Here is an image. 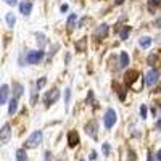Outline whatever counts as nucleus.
<instances>
[{
	"mask_svg": "<svg viewBox=\"0 0 161 161\" xmlns=\"http://www.w3.org/2000/svg\"><path fill=\"white\" fill-rule=\"evenodd\" d=\"M42 139H44V134H42V131H34L32 134L27 137L24 147H26V148H36V147H39V145H40Z\"/></svg>",
	"mask_w": 161,
	"mask_h": 161,
	"instance_id": "1",
	"label": "nucleus"
},
{
	"mask_svg": "<svg viewBox=\"0 0 161 161\" xmlns=\"http://www.w3.org/2000/svg\"><path fill=\"white\" fill-rule=\"evenodd\" d=\"M58 99H60V90H58V89H50V90H47V93L44 95V101H45L47 107L53 105Z\"/></svg>",
	"mask_w": 161,
	"mask_h": 161,
	"instance_id": "2",
	"label": "nucleus"
},
{
	"mask_svg": "<svg viewBox=\"0 0 161 161\" xmlns=\"http://www.w3.org/2000/svg\"><path fill=\"white\" fill-rule=\"evenodd\" d=\"M44 60V50H32L27 53V63L29 65H37Z\"/></svg>",
	"mask_w": 161,
	"mask_h": 161,
	"instance_id": "3",
	"label": "nucleus"
},
{
	"mask_svg": "<svg viewBox=\"0 0 161 161\" xmlns=\"http://www.w3.org/2000/svg\"><path fill=\"white\" fill-rule=\"evenodd\" d=\"M116 119H118V118H116V111H115V110H111V108L107 110V113H105V127L111 129L113 126L116 124Z\"/></svg>",
	"mask_w": 161,
	"mask_h": 161,
	"instance_id": "4",
	"label": "nucleus"
},
{
	"mask_svg": "<svg viewBox=\"0 0 161 161\" xmlns=\"http://www.w3.org/2000/svg\"><path fill=\"white\" fill-rule=\"evenodd\" d=\"M11 137V127L10 124H3L0 129V142H8Z\"/></svg>",
	"mask_w": 161,
	"mask_h": 161,
	"instance_id": "5",
	"label": "nucleus"
},
{
	"mask_svg": "<svg viewBox=\"0 0 161 161\" xmlns=\"http://www.w3.org/2000/svg\"><path fill=\"white\" fill-rule=\"evenodd\" d=\"M158 77H160V71L158 69H150V71H148V74H147V84L148 85H153V84H156V81H158Z\"/></svg>",
	"mask_w": 161,
	"mask_h": 161,
	"instance_id": "6",
	"label": "nucleus"
},
{
	"mask_svg": "<svg viewBox=\"0 0 161 161\" xmlns=\"http://www.w3.org/2000/svg\"><path fill=\"white\" fill-rule=\"evenodd\" d=\"M108 34V24H100L99 27L95 29V37L97 40H103Z\"/></svg>",
	"mask_w": 161,
	"mask_h": 161,
	"instance_id": "7",
	"label": "nucleus"
},
{
	"mask_svg": "<svg viewBox=\"0 0 161 161\" xmlns=\"http://www.w3.org/2000/svg\"><path fill=\"white\" fill-rule=\"evenodd\" d=\"M8 93H10V87L7 84H3L2 87H0V107L8 101Z\"/></svg>",
	"mask_w": 161,
	"mask_h": 161,
	"instance_id": "8",
	"label": "nucleus"
},
{
	"mask_svg": "<svg viewBox=\"0 0 161 161\" xmlns=\"http://www.w3.org/2000/svg\"><path fill=\"white\" fill-rule=\"evenodd\" d=\"M31 10H32V3H31L29 0H24V2L19 3V11H21L24 16H27V15L31 13Z\"/></svg>",
	"mask_w": 161,
	"mask_h": 161,
	"instance_id": "9",
	"label": "nucleus"
},
{
	"mask_svg": "<svg viewBox=\"0 0 161 161\" xmlns=\"http://www.w3.org/2000/svg\"><path fill=\"white\" fill-rule=\"evenodd\" d=\"M79 143V135H77V132L76 131H71V132H68V145L69 147H76V145Z\"/></svg>",
	"mask_w": 161,
	"mask_h": 161,
	"instance_id": "10",
	"label": "nucleus"
},
{
	"mask_svg": "<svg viewBox=\"0 0 161 161\" xmlns=\"http://www.w3.org/2000/svg\"><path fill=\"white\" fill-rule=\"evenodd\" d=\"M160 57H161V50H155L150 57H148V63H150L151 66H158L160 65Z\"/></svg>",
	"mask_w": 161,
	"mask_h": 161,
	"instance_id": "11",
	"label": "nucleus"
},
{
	"mask_svg": "<svg viewBox=\"0 0 161 161\" xmlns=\"http://www.w3.org/2000/svg\"><path fill=\"white\" fill-rule=\"evenodd\" d=\"M8 103H10L8 105V115L13 116L15 113H16V110H18V99H11Z\"/></svg>",
	"mask_w": 161,
	"mask_h": 161,
	"instance_id": "12",
	"label": "nucleus"
},
{
	"mask_svg": "<svg viewBox=\"0 0 161 161\" xmlns=\"http://www.w3.org/2000/svg\"><path fill=\"white\" fill-rule=\"evenodd\" d=\"M137 76H139V73H137L135 69H129V71L126 73V81H127V84L131 85V84H132V81H134Z\"/></svg>",
	"mask_w": 161,
	"mask_h": 161,
	"instance_id": "13",
	"label": "nucleus"
},
{
	"mask_svg": "<svg viewBox=\"0 0 161 161\" xmlns=\"http://www.w3.org/2000/svg\"><path fill=\"white\" fill-rule=\"evenodd\" d=\"M95 121H90V123L85 126V131H87V134L90 135V137H95L97 134H95Z\"/></svg>",
	"mask_w": 161,
	"mask_h": 161,
	"instance_id": "14",
	"label": "nucleus"
},
{
	"mask_svg": "<svg viewBox=\"0 0 161 161\" xmlns=\"http://www.w3.org/2000/svg\"><path fill=\"white\" fill-rule=\"evenodd\" d=\"M13 93H15V99H19V97L23 95V85L19 84V82H15L13 84Z\"/></svg>",
	"mask_w": 161,
	"mask_h": 161,
	"instance_id": "15",
	"label": "nucleus"
},
{
	"mask_svg": "<svg viewBox=\"0 0 161 161\" xmlns=\"http://www.w3.org/2000/svg\"><path fill=\"white\" fill-rule=\"evenodd\" d=\"M16 161H27V155H26V151L23 150V148L16 150Z\"/></svg>",
	"mask_w": 161,
	"mask_h": 161,
	"instance_id": "16",
	"label": "nucleus"
},
{
	"mask_svg": "<svg viewBox=\"0 0 161 161\" xmlns=\"http://www.w3.org/2000/svg\"><path fill=\"white\" fill-rule=\"evenodd\" d=\"M139 44H140V47H143V49H148V47L151 45V39L145 36V37H142V39L139 40Z\"/></svg>",
	"mask_w": 161,
	"mask_h": 161,
	"instance_id": "17",
	"label": "nucleus"
},
{
	"mask_svg": "<svg viewBox=\"0 0 161 161\" xmlns=\"http://www.w3.org/2000/svg\"><path fill=\"white\" fill-rule=\"evenodd\" d=\"M119 60H121V66H127L129 65V55L126 53V52H121Z\"/></svg>",
	"mask_w": 161,
	"mask_h": 161,
	"instance_id": "18",
	"label": "nucleus"
},
{
	"mask_svg": "<svg viewBox=\"0 0 161 161\" xmlns=\"http://www.w3.org/2000/svg\"><path fill=\"white\" fill-rule=\"evenodd\" d=\"M5 19H7V24H8L10 27H13L15 26V21H16V18H15V15L13 13H8L5 16Z\"/></svg>",
	"mask_w": 161,
	"mask_h": 161,
	"instance_id": "19",
	"label": "nucleus"
},
{
	"mask_svg": "<svg viewBox=\"0 0 161 161\" xmlns=\"http://www.w3.org/2000/svg\"><path fill=\"white\" fill-rule=\"evenodd\" d=\"M69 97H71V90L66 89L65 90V101H66V110L69 108Z\"/></svg>",
	"mask_w": 161,
	"mask_h": 161,
	"instance_id": "20",
	"label": "nucleus"
},
{
	"mask_svg": "<svg viewBox=\"0 0 161 161\" xmlns=\"http://www.w3.org/2000/svg\"><path fill=\"white\" fill-rule=\"evenodd\" d=\"M45 82H47V77H40V79L37 81V89H42L45 85Z\"/></svg>",
	"mask_w": 161,
	"mask_h": 161,
	"instance_id": "21",
	"label": "nucleus"
},
{
	"mask_svg": "<svg viewBox=\"0 0 161 161\" xmlns=\"http://www.w3.org/2000/svg\"><path fill=\"white\" fill-rule=\"evenodd\" d=\"M37 42H39V45H44V44H45V40H44V34L37 32Z\"/></svg>",
	"mask_w": 161,
	"mask_h": 161,
	"instance_id": "22",
	"label": "nucleus"
},
{
	"mask_svg": "<svg viewBox=\"0 0 161 161\" xmlns=\"http://www.w3.org/2000/svg\"><path fill=\"white\" fill-rule=\"evenodd\" d=\"M129 32H131V27H126V29L123 31V32H121V37H123V39H127Z\"/></svg>",
	"mask_w": 161,
	"mask_h": 161,
	"instance_id": "23",
	"label": "nucleus"
},
{
	"mask_svg": "<svg viewBox=\"0 0 161 161\" xmlns=\"http://www.w3.org/2000/svg\"><path fill=\"white\" fill-rule=\"evenodd\" d=\"M76 18H77V16H76V15H74V13H73L71 16L68 18V24H69V27H71V24H74V21H76Z\"/></svg>",
	"mask_w": 161,
	"mask_h": 161,
	"instance_id": "24",
	"label": "nucleus"
},
{
	"mask_svg": "<svg viewBox=\"0 0 161 161\" xmlns=\"http://www.w3.org/2000/svg\"><path fill=\"white\" fill-rule=\"evenodd\" d=\"M103 153L105 155H110V143H103Z\"/></svg>",
	"mask_w": 161,
	"mask_h": 161,
	"instance_id": "25",
	"label": "nucleus"
},
{
	"mask_svg": "<svg viewBox=\"0 0 161 161\" xmlns=\"http://www.w3.org/2000/svg\"><path fill=\"white\" fill-rule=\"evenodd\" d=\"M140 115H142V118H147V107L140 108Z\"/></svg>",
	"mask_w": 161,
	"mask_h": 161,
	"instance_id": "26",
	"label": "nucleus"
},
{
	"mask_svg": "<svg viewBox=\"0 0 161 161\" xmlns=\"http://www.w3.org/2000/svg\"><path fill=\"white\" fill-rule=\"evenodd\" d=\"M7 3H8V5H11V7H15L16 5V0H5Z\"/></svg>",
	"mask_w": 161,
	"mask_h": 161,
	"instance_id": "27",
	"label": "nucleus"
},
{
	"mask_svg": "<svg viewBox=\"0 0 161 161\" xmlns=\"http://www.w3.org/2000/svg\"><path fill=\"white\" fill-rule=\"evenodd\" d=\"M50 155H52L50 151H47V153H45V161H50V160H52V156H50Z\"/></svg>",
	"mask_w": 161,
	"mask_h": 161,
	"instance_id": "28",
	"label": "nucleus"
},
{
	"mask_svg": "<svg viewBox=\"0 0 161 161\" xmlns=\"http://www.w3.org/2000/svg\"><path fill=\"white\" fill-rule=\"evenodd\" d=\"M95 158H97V153L92 151V153H90V160H95Z\"/></svg>",
	"mask_w": 161,
	"mask_h": 161,
	"instance_id": "29",
	"label": "nucleus"
},
{
	"mask_svg": "<svg viewBox=\"0 0 161 161\" xmlns=\"http://www.w3.org/2000/svg\"><path fill=\"white\" fill-rule=\"evenodd\" d=\"M68 10V5H61V11H66Z\"/></svg>",
	"mask_w": 161,
	"mask_h": 161,
	"instance_id": "30",
	"label": "nucleus"
},
{
	"mask_svg": "<svg viewBox=\"0 0 161 161\" xmlns=\"http://www.w3.org/2000/svg\"><path fill=\"white\" fill-rule=\"evenodd\" d=\"M156 158H158V161H161V150L158 151V155H156Z\"/></svg>",
	"mask_w": 161,
	"mask_h": 161,
	"instance_id": "31",
	"label": "nucleus"
},
{
	"mask_svg": "<svg viewBox=\"0 0 161 161\" xmlns=\"http://www.w3.org/2000/svg\"><path fill=\"white\" fill-rule=\"evenodd\" d=\"M147 161H155V160H153V156H151V155H148V158H147Z\"/></svg>",
	"mask_w": 161,
	"mask_h": 161,
	"instance_id": "32",
	"label": "nucleus"
},
{
	"mask_svg": "<svg viewBox=\"0 0 161 161\" xmlns=\"http://www.w3.org/2000/svg\"><path fill=\"white\" fill-rule=\"evenodd\" d=\"M158 127H160V131H161V119L158 121Z\"/></svg>",
	"mask_w": 161,
	"mask_h": 161,
	"instance_id": "33",
	"label": "nucleus"
},
{
	"mask_svg": "<svg viewBox=\"0 0 161 161\" xmlns=\"http://www.w3.org/2000/svg\"><path fill=\"white\" fill-rule=\"evenodd\" d=\"M124 2V0H116V3H123Z\"/></svg>",
	"mask_w": 161,
	"mask_h": 161,
	"instance_id": "34",
	"label": "nucleus"
}]
</instances>
